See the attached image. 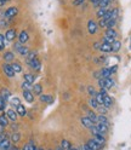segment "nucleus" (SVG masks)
<instances>
[{
	"instance_id": "obj_1",
	"label": "nucleus",
	"mask_w": 131,
	"mask_h": 150,
	"mask_svg": "<svg viewBox=\"0 0 131 150\" xmlns=\"http://www.w3.org/2000/svg\"><path fill=\"white\" fill-rule=\"evenodd\" d=\"M14 50H15L18 54L23 56V57H27L28 53H29V49H28L27 46H24L23 44H21V42H15V44H14Z\"/></svg>"
},
{
	"instance_id": "obj_2",
	"label": "nucleus",
	"mask_w": 131,
	"mask_h": 150,
	"mask_svg": "<svg viewBox=\"0 0 131 150\" xmlns=\"http://www.w3.org/2000/svg\"><path fill=\"white\" fill-rule=\"evenodd\" d=\"M114 80L112 78H107V79H98V85L101 88H105V90H110L112 87L114 86Z\"/></svg>"
},
{
	"instance_id": "obj_3",
	"label": "nucleus",
	"mask_w": 131,
	"mask_h": 150,
	"mask_svg": "<svg viewBox=\"0 0 131 150\" xmlns=\"http://www.w3.org/2000/svg\"><path fill=\"white\" fill-rule=\"evenodd\" d=\"M3 73L6 75L7 78H14L15 75H16L10 63H4V64H3Z\"/></svg>"
},
{
	"instance_id": "obj_4",
	"label": "nucleus",
	"mask_w": 131,
	"mask_h": 150,
	"mask_svg": "<svg viewBox=\"0 0 131 150\" xmlns=\"http://www.w3.org/2000/svg\"><path fill=\"white\" fill-rule=\"evenodd\" d=\"M88 30H89V33H90L91 35L96 34L97 30H98V23L95 22L93 20H90V21L88 22Z\"/></svg>"
},
{
	"instance_id": "obj_5",
	"label": "nucleus",
	"mask_w": 131,
	"mask_h": 150,
	"mask_svg": "<svg viewBox=\"0 0 131 150\" xmlns=\"http://www.w3.org/2000/svg\"><path fill=\"white\" fill-rule=\"evenodd\" d=\"M27 64H28V67L32 68L35 71H39L40 68H41V63H40V61L38 58H35L33 61H27Z\"/></svg>"
},
{
	"instance_id": "obj_6",
	"label": "nucleus",
	"mask_w": 131,
	"mask_h": 150,
	"mask_svg": "<svg viewBox=\"0 0 131 150\" xmlns=\"http://www.w3.org/2000/svg\"><path fill=\"white\" fill-rule=\"evenodd\" d=\"M80 121H81V125L85 127V128H88V129H91L93 126H95V122H93L91 119H89L88 116H83L80 119Z\"/></svg>"
},
{
	"instance_id": "obj_7",
	"label": "nucleus",
	"mask_w": 131,
	"mask_h": 150,
	"mask_svg": "<svg viewBox=\"0 0 131 150\" xmlns=\"http://www.w3.org/2000/svg\"><path fill=\"white\" fill-rule=\"evenodd\" d=\"M17 13H18V8L17 7H15V6H11V7H9L7 10L5 11V17L6 18H14L15 16H17Z\"/></svg>"
},
{
	"instance_id": "obj_8",
	"label": "nucleus",
	"mask_w": 131,
	"mask_h": 150,
	"mask_svg": "<svg viewBox=\"0 0 131 150\" xmlns=\"http://www.w3.org/2000/svg\"><path fill=\"white\" fill-rule=\"evenodd\" d=\"M22 95H23V98L26 99L27 103H33L34 102V93L31 90H24L22 92Z\"/></svg>"
},
{
	"instance_id": "obj_9",
	"label": "nucleus",
	"mask_w": 131,
	"mask_h": 150,
	"mask_svg": "<svg viewBox=\"0 0 131 150\" xmlns=\"http://www.w3.org/2000/svg\"><path fill=\"white\" fill-rule=\"evenodd\" d=\"M17 36V33L15 29H7L6 33H5V40L9 42V41H14L15 38Z\"/></svg>"
},
{
	"instance_id": "obj_10",
	"label": "nucleus",
	"mask_w": 131,
	"mask_h": 150,
	"mask_svg": "<svg viewBox=\"0 0 131 150\" xmlns=\"http://www.w3.org/2000/svg\"><path fill=\"white\" fill-rule=\"evenodd\" d=\"M86 143H88V145L90 146V149H91V150H101L102 148H103V146H102L101 144H98V143H97V142H96V140L93 139V138L89 139Z\"/></svg>"
},
{
	"instance_id": "obj_11",
	"label": "nucleus",
	"mask_w": 131,
	"mask_h": 150,
	"mask_svg": "<svg viewBox=\"0 0 131 150\" xmlns=\"http://www.w3.org/2000/svg\"><path fill=\"white\" fill-rule=\"evenodd\" d=\"M10 148H11V139H9L7 137L0 142V150H10Z\"/></svg>"
},
{
	"instance_id": "obj_12",
	"label": "nucleus",
	"mask_w": 131,
	"mask_h": 150,
	"mask_svg": "<svg viewBox=\"0 0 131 150\" xmlns=\"http://www.w3.org/2000/svg\"><path fill=\"white\" fill-rule=\"evenodd\" d=\"M28 40H29V34H28L27 30H22L18 35V42L21 44H26Z\"/></svg>"
},
{
	"instance_id": "obj_13",
	"label": "nucleus",
	"mask_w": 131,
	"mask_h": 150,
	"mask_svg": "<svg viewBox=\"0 0 131 150\" xmlns=\"http://www.w3.org/2000/svg\"><path fill=\"white\" fill-rule=\"evenodd\" d=\"M5 114H6V116L9 117V120H10V121H14V122L17 120V116H18L17 111H16V110H14V109H7Z\"/></svg>"
},
{
	"instance_id": "obj_14",
	"label": "nucleus",
	"mask_w": 131,
	"mask_h": 150,
	"mask_svg": "<svg viewBox=\"0 0 131 150\" xmlns=\"http://www.w3.org/2000/svg\"><path fill=\"white\" fill-rule=\"evenodd\" d=\"M100 74H101V79H107V78H110L112 76V71H110V68L109 67H105L100 70Z\"/></svg>"
},
{
	"instance_id": "obj_15",
	"label": "nucleus",
	"mask_w": 131,
	"mask_h": 150,
	"mask_svg": "<svg viewBox=\"0 0 131 150\" xmlns=\"http://www.w3.org/2000/svg\"><path fill=\"white\" fill-rule=\"evenodd\" d=\"M95 126H96L97 131H98V132H100L101 134L106 136V134L108 133V126H107V125H102V124H98V122H96V124H95Z\"/></svg>"
},
{
	"instance_id": "obj_16",
	"label": "nucleus",
	"mask_w": 131,
	"mask_h": 150,
	"mask_svg": "<svg viewBox=\"0 0 131 150\" xmlns=\"http://www.w3.org/2000/svg\"><path fill=\"white\" fill-rule=\"evenodd\" d=\"M100 51H101V52H103V53H109V52H112V44H108V42H101Z\"/></svg>"
},
{
	"instance_id": "obj_17",
	"label": "nucleus",
	"mask_w": 131,
	"mask_h": 150,
	"mask_svg": "<svg viewBox=\"0 0 131 150\" xmlns=\"http://www.w3.org/2000/svg\"><path fill=\"white\" fill-rule=\"evenodd\" d=\"M3 58H4L5 63L14 62V59H15V53H14V52H11V51H7V52H5V53H4Z\"/></svg>"
},
{
	"instance_id": "obj_18",
	"label": "nucleus",
	"mask_w": 131,
	"mask_h": 150,
	"mask_svg": "<svg viewBox=\"0 0 131 150\" xmlns=\"http://www.w3.org/2000/svg\"><path fill=\"white\" fill-rule=\"evenodd\" d=\"M113 103H114V100H113V98H112L109 95H106V96H103V105L108 109V108H110L112 105H113Z\"/></svg>"
},
{
	"instance_id": "obj_19",
	"label": "nucleus",
	"mask_w": 131,
	"mask_h": 150,
	"mask_svg": "<svg viewBox=\"0 0 131 150\" xmlns=\"http://www.w3.org/2000/svg\"><path fill=\"white\" fill-rule=\"evenodd\" d=\"M16 111H17L18 116H22V117L26 116V114H27V109H26V107L23 104H18L16 107Z\"/></svg>"
},
{
	"instance_id": "obj_20",
	"label": "nucleus",
	"mask_w": 131,
	"mask_h": 150,
	"mask_svg": "<svg viewBox=\"0 0 131 150\" xmlns=\"http://www.w3.org/2000/svg\"><path fill=\"white\" fill-rule=\"evenodd\" d=\"M97 122L98 124H102V125H109V120H108V117L106 116V115H101V114H98L97 115Z\"/></svg>"
},
{
	"instance_id": "obj_21",
	"label": "nucleus",
	"mask_w": 131,
	"mask_h": 150,
	"mask_svg": "<svg viewBox=\"0 0 131 150\" xmlns=\"http://www.w3.org/2000/svg\"><path fill=\"white\" fill-rule=\"evenodd\" d=\"M117 35H118V33H117V30L114 29H107L106 30V33H105V36H107V38H110V39H117Z\"/></svg>"
},
{
	"instance_id": "obj_22",
	"label": "nucleus",
	"mask_w": 131,
	"mask_h": 150,
	"mask_svg": "<svg viewBox=\"0 0 131 150\" xmlns=\"http://www.w3.org/2000/svg\"><path fill=\"white\" fill-rule=\"evenodd\" d=\"M40 102L48 103V104H51V103H53V97L50 96V95H41V96H40Z\"/></svg>"
},
{
	"instance_id": "obj_23",
	"label": "nucleus",
	"mask_w": 131,
	"mask_h": 150,
	"mask_svg": "<svg viewBox=\"0 0 131 150\" xmlns=\"http://www.w3.org/2000/svg\"><path fill=\"white\" fill-rule=\"evenodd\" d=\"M32 90H33V93L36 95V96H41L43 95V87H41L40 83H35V85H33Z\"/></svg>"
},
{
	"instance_id": "obj_24",
	"label": "nucleus",
	"mask_w": 131,
	"mask_h": 150,
	"mask_svg": "<svg viewBox=\"0 0 131 150\" xmlns=\"http://www.w3.org/2000/svg\"><path fill=\"white\" fill-rule=\"evenodd\" d=\"M0 96H1L7 102L9 98L11 97V92H10V90H7V88H1V90H0Z\"/></svg>"
},
{
	"instance_id": "obj_25",
	"label": "nucleus",
	"mask_w": 131,
	"mask_h": 150,
	"mask_svg": "<svg viewBox=\"0 0 131 150\" xmlns=\"http://www.w3.org/2000/svg\"><path fill=\"white\" fill-rule=\"evenodd\" d=\"M11 143H14V144H17L18 142H20V140H21V133L20 132H17V131H16V132H14L12 134H11Z\"/></svg>"
},
{
	"instance_id": "obj_26",
	"label": "nucleus",
	"mask_w": 131,
	"mask_h": 150,
	"mask_svg": "<svg viewBox=\"0 0 131 150\" xmlns=\"http://www.w3.org/2000/svg\"><path fill=\"white\" fill-rule=\"evenodd\" d=\"M11 67H12L15 74H18V73L22 71V65H21L20 62H12V63H11Z\"/></svg>"
},
{
	"instance_id": "obj_27",
	"label": "nucleus",
	"mask_w": 131,
	"mask_h": 150,
	"mask_svg": "<svg viewBox=\"0 0 131 150\" xmlns=\"http://www.w3.org/2000/svg\"><path fill=\"white\" fill-rule=\"evenodd\" d=\"M23 79H24V81H28V82H31V83H34V81H35V75L32 74V73H26V74L23 75Z\"/></svg>"
},
{
	"instance_id": "obj_28",
	"label": "nucleus",
	"mask_w": 131,
	"mask_h": 150,
	"mask_svg": "<svg viewBox=\"0 0 131 150\" xmlns=\"http://www.w3.org/2000/svg\"><path fill=\"white\" fill-rule=\"evenodd\" d=\"M63 150H70L72 149V144H70V142L69 140H67V139H63L62 142H61V145H60Z\"/></svg>"
},
{
	"instance_id": "obj_29",
	"label": "nucleus",
	"mask_w": 131,
	"mask_h": 150,
	"mask_svg": "<svg viewBox=\"0 0 131 150\" xmlns=\"http://www.w3.org/2000/svg\"><path fill=\"white\" fill-rule=\"evenodd\" d=\"M107 11H108V8H105V7H98V10H97V12H96V16L100 18H103L105 17V15L107 13Z\"/></svg>"
},
{
	"instance_id": "obj_30",
	"label": "nucleus",
	"mask_w": 131,
	"mask_h": 150,
	"mask_svg": "<svg viewBox=\"0 0 131 150\" xmlns=\"http://www.w3.org/2000/svg\"><path fill=\"white\" fill-rule=\"evenodd\" d=\"M0 124H1L4 127L9 126V117L6 116V114H0Z\"/></svg>"
},
{
	"instance_id": "obj_31",
	"label": "nucleus",
	"mask_w": 131,
	"mask_h": 150,
	"mask_svg": "<svg viewBox=\"0 0 131 150\" xmlns=\"http://www.w3.org/2000/svg\"><path fill=\"white\" fill-rule=\"evenodd\" d=\"M120 49H121V42L119 40H115L112 44V52H118Z\"/></svg>"
},
{
	"instance_id": "obj_32",
	"label": "nucleus",
	"mask_w": 131,
	"mask_h": 150,
	"mask_svg": "<svg viewBox=\"0 0 131 150\" xmlns=\"http://www.w3.org/2000/svg\"><path fill=\"white\" fill-rule=\"evenodd\" d=\"M89 105H90L92 109H97V108L100 107V104L97 103V100H96L95 97H91V98L89 99Z\"/></svg>"
},
{
	"instance_id": "obj_33",
	"label": "nucleus",
	"mask_w": 131,
	"mask_h": 150,
	"mask_svg": "<svg viewBox=\"0 0 131 150\" xmlns=\"http://www.w3.org/2000/svg\"><path fill=\"white\" fill-rule=\"evenodd\" d=\"M88 117L91 119L95 124L97 122V114H96V112L93 111V110H89V111H88Z\"/></svg>"
},
{
	"instance_id": "obj_34",
	"label": "nucleus",
	"mask_w": 131,
	"mask_h": 150,
	"mask_svg": "<svg viewBox=\"0 0 131 150\" xmlns=\"http://www.w3.org/2000/svg\"><path fill=\"white\" fill-rule=\"evenodd\" d=\"M21 87H22L23 91H24V90H32V88H33V83L28 82V81H23L22 85H21Z\"/></svg>"
},
{
	"instance_id": "obj_35",
	"label": "nucleus",
	"mask_w": 131,
	"mask_h": 150,
	"mask_svg": "<svg viewBox=\"0 0 131 150\" xmlns=\"http://www.w3.org/2000/svg\"><path fill=\"white\" fill-rule=\"evenodd\" d=\"M36 54H38V53H36L35 51H29V53H28V56H27V59L26 61H33V59H35L36 58Z\"/></svg>"
},
{
	"instance_id": "obj_36",
	"label": "nucleus",
	"mask_w": 131,
	"mask_h": 150,
	"mask_svg": "<svg viewBox=\"0 0 131 150\" xmlns=\"http://www.w3.org/2000/svg\"><path fill=\"white\" fill-rule=\"evenodd\" d=\"M115 24H117V20H109L106 28H107V29H113V28L115 27Z\"/></svg>"
},
{
	"instance_id": "obj_37",
	"label": "nucleus",
	"mask_w": 131,
	"mask_h": 150,
	"mask_svg": "<svg viewBox=\"0 0 131 150\" xmlns=\"http://www.w3.org/2000/svg\"><path fill=\"white\" fill-rule=\"evenodd\" d=\"M95 98H96V100H97V103L100 105H103V96H102L100 92H97V95L95 96Z\"/></svg>"
},
{
	"instance_id": "obj_38",
	"label": "nucleus",
	"mask_w": 131,
	"mask_h": 150,
	"mask_svg": "<svg viewBox=\"0 0 131 150\" xmlns=\"http://www.w3.org/2000/svg\"><path fill=\"white\" fill-rule=\"evenodd\" d=\"M96 110L100 112L101 115H106V114H107V108H106L105 105H100V107H98Z\"/></svg>"
},
{
	"instance_id": "obj_39",
	"label": "nucleus",
	"mask_w": 131,
	"mask_h": 150,
	"mask_svg": "<svg viewBox=\"0 0 131 150\" xmlns=\"http://www.w3.org/2000/svg\"><path fill=\"white\" fill-rule=\"evenodd\" d=\"M5 42H6V40H5V35H3V34H0V50H3L4 47H5Z\"/></svg>"
},
{
	"instance_id": "obj_40",
	"label": "nucleus",
	"mask_w": 131,
	"mask_h": 150,
	"mask_svg": "<svg viewBox=\"0 0 131 150\" xmlns=\"http://www.w3.org/2000/svg\"><path fill=\"white\" fill-rule=\"evenodd\" d=\"M88 92H89V95H90L91 97H95V96L97 95V91L93 88L92 86H89V87H88Z\"/></svg>"
},
{
	"instance_id": "obj_41",
	"label": "nucleus",
	"mask_w": 131,
	"mask_h": 150,
	"mask_svg": "<svg viewBox=\"0 0 131 150\" xmlns=\"http://www.w3.org/2000/svg\"><path fill=\"white\" fill-rule=\"evenodd\" d=\"M118 16H119V10L115 7L112 10V20H118Z\"/></svg>"
},
{
	"instance_id": "obj_42",
	"label": "nucleus",
	"mask_w": 131,
	"mask_h": 150,
	"mask_svg": "<svg viewBox=\"0 0 131 150\" xmlns=\"http://www.w3.org/2000/svg\"><path fill=\"white\" fill-rule=\"evenodd\" d=\"M5 108H6V100H5L1 96H0V111L4 110Z\"/></svg>"
},
{
	"instance_id": "obj_43",
	"label": "nucleus",
	"mask_w": 131,
	"mask_h": 150,
	"mask_svg": "<svg viewBox=\"0 0 131 150\" xmlns=\"http://www.w3.org/2000/svg\"><path fill=\"white\" fill-rule=\"evenodd\" d=\"M107 21L105 20V18H101V20L98 21V27H101V28H106L107 27Z\"/></svg>"
},
{
	"instance_id": "obj_44",
	"label": "nucleus",
	"mask_w": 131,
	"mask_h": 150,
	"mask_svg": "<svg viewBox=\"0 0 131 150\" xmlns=\"http://www.w3.org/2000/svg\"><path fill=\"white\" fill-rule=\"evenodd\" d=\"M85 0H73V6H80Z\"/></svg>"
},
{
	"instance_id": "obj_45",
	"label": "nucleus",
	"mask_w": 131,
	"mask_h": 150,
	"mask_svg": "<svg viewBox=\"0 0 131 150\" xmlns=\"http://www.w3.org/2000/svg\"><path fill=\"white\" fill-rule=\"evenodd\" d=\"M11 102H12V104H14V105H16V107H17L18 104H21V102H20V99H18L17 97L12 98V100H11Z\"/></svg>"
},
{
	"instance_id": "obj_46",
	"label": "nucleus",
	"mask_w": 131,
	"mask_h": 150,
	"mask_svg": "<svg viewBox=\"0 0 131 150\" xmlns=\"http://www.w3.org/2000/svg\"><path fill=\"white\" fill-rule=\"evenodd\" d=\"M90 1L92 3V5L95 7H98V4H100V0H90Z\"/></svg>"
},
{
	"instance_id": "obj_47",
	"label": "nucleus",
	"mask_w": 131,
	"mask_h": 150,
	"mask_svg": "<svg viewBox=\"0 0 131 150\" xmlns=\"http://www.w3.org/2000/svg\"><path fill=\"white\" fill-rule=\"evenodd\" d=\"M22 150H31V142L27 143V144H24V146L22 148Z\"/></svg>"
},
{
	"instance_id": "obj_48",
	"label": "nucleus",
	"mask_w": 131,
	"mask_h": 150,
	"mask_svg": "<svg viewBox=\"0 0 131 150\" xmlns=\"http://www.w3.org/2000/svg\"><path fill=\"white\" fill-rule=\"evenodd\" d=\"M109 68H110L112 74H114V73L117 71V69H118V65H113V67H109Z\"/></svg>"
},
{
	"instance_id": "obj_49",
	"label": "nucleus",
	"mask_w": 131,
	"mask_h": 150,
	"mask_svg": "<svg viewBox=\"0 0 131 150\" xmlns=\"http://www.w3.org/2000/svg\"><path fill=\"white\" fill-rule=\"evenodd\" d=\"M100 47H101V42H95V44H93V49L100 50Z\"/></svg>"
},
{
	"instance_id": "obj_50",
	"label": "nucleus",
	"mask_w": 131,
	"mask_h": 150,
	"mask_svg": "<svg viewBox=\"0 0 131 150\" xmlns=\"http://www.w3.org/2000/svg\"><path fill=\"white\" fill-rule=\"evenodd\" d=\"M81 149H83V150H91V149H90V146L88 145V143H85V144H84Z\"/></svg>"
},
{
	"instance_id": "obj_51",
	"label": "nucleus",
	"mask_w": 131,
	"mask_h": 150,
	"mask_svg": "<svg viewBox=\"0 0 131 150\" xmlns=\"http://www.w3.org/2000/svg\"><path fill=\"white\" fill-rule=\"evenodd\" d=\"M7 22L6 21H0V28H3V27H6Z\"/></svg>"
},
{
	"instance_id": "obj_52",
	"label": "nucleus",
	"mask_w": 131,
	"mask_h": 150,
	"mask_svg": "<svg viewBox=\"0 0 131 150\" xmlns=\"http://www.w3.org/2000/svg\"><path fill=\"white\" fill-rule=\"evenodd\" d=\"M5 138H6V136H5L4 133H0V142H1L3 139H5Z\"/></svg>"
},
{
	"instance_id": "obj_53",
	"label": "nucleus",
	"mask_w": 131,
	"mask_h": 150,
	"mask_svg": "<svg viewBox=\"0 0 131 150\" xmlns=\"http://www.w3.org/2000/svg\"><path fill=\"white\" fill-rule=\"evenodd\" d=\"M4 129H5V127L0 124V133H4Z\"/></svg>"
},
{
	"instance_id": "obj_54",
	"label": "nucleus",
	"mask_w": 131,
	"mask_h": 150,
	"mask_svg": "<svg viewBox=\"0 0 131 150\" xmlns=\"http://www.w3.org/2000/svg\"><path fill=\"white\" fill-rule=\"evenodd\" d=\"M10 150H20V149H18V146H16V145H11Z\"/></svg>"
},
{
	"instance_id": "obj_55",
	"label": "nucleus",
	"mask_w": 131,
	"mask_h": 150,
	"mask_svg": "<svg viewBox=\"0 0 131 150\" xmlns=\"http://www.w3.org/2000/svg\"><path fill=\"white\" fill-rule=\"evenodd\" d=\"M5 3H6L5 0H0V7H1V6H4V5H5Z\"/></svg>"
},
{
	"instance_id": "obj_56",
	"label": "nucleus",
	"mask_w": 131,
	"mask_h": 150,
	"mask_svg": "<svg viewBox=\"0 0 131 150\" xmlns=\"http://www.w3.org/2000/svg\"><path fill=\"white\" fill-rule=\"evenodd\" d=\"M70 150H83V149H78V148H73V146H72V149H70Z\"/></svg>"
},
{
	"instance_id": "obj_57",
	"label": "nucleus",
	"mask_w": 131,
	"mask_h": 150,
	"mask_svg": "<svg viewBox=\"0 0 131 150\" xmlns=\"http://www.w3.org/2000/svg\"><path fill=\"white\" fill-rule=\"evenodd\" d=\"M55 150H63V149H62V148H61V146H57V148H56V149H55Z\"/></svg>"
},
{
	"instance_id": "obj_58",
	"label": "nucleus",
	"mask_w": 131,
	"mask_h": 150,
	"mask_svg": "<svg viewBox=\"0 0 131 150\" xmlns=\"http://www.w3.org/2000/svg\"><path fill=\"white\" fill-rule=\"evenodd\" d=\"M36 150H45V149H44V148H43V146H39V148H38V149H36Z\"/></svg>"
},
{
	"instance_id": "obj_59",
	"label": "nucleus",
	"mask_w": 131,
	"mask_h": 150,
	"mask_svg": "<svg viewBox=\"0 0 131 150\" xmlns=\"http://www.w3.org/2000/svg\"><path fill=\"white\" fill-rule=\"evenodd\" d=\"M46 150H52V149H51V148H49V149H46Z\"/></svg>"
},
{
	"instance_id": "obj_60",
	"label": "nucleus",
	"mask_w": 131,
	"mask_h": 150,
	"mask_svg": "<svg viewBox=\"0 0 131 150\" xmlns=\"http://www.w3.org/2000/svg\"><path fill=\"white\" fill-rule=\"evenodd\" d=\"M5 1H10V0H5Z\"/></svg>"
},
{
	"instance_id": "obj_61",
	"label": "nucleus",
	"mask_w": 131,
	"mask_h": 150,
	"mask_svg": "<svg viewBox=\"0 0 131 150\" xmlns=\"http://www.w3.org/2000/svg\"><path fill=\"white\" fill-rule=\"evenodd\" d=\"M130 50H131V45H130Z\"/></svg>"
}]
</instances>
